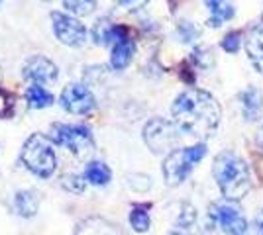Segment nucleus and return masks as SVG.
Masks as SVG:
<instances>
[{
  "label": "nucleus",
  "instance_id": "bb28decb",
  "mask_svg": "<svg viewBox=\"0 0 263 235\" xmlns=\"http://www.w3.org/2000/svg\"><path fill=\"white\" fill-rule=\"evenodd\" d=\"M10 104H12V102H10V96H8V92L0 90V118L8 114V108H10Z\"/></svg>",
  "mask_w": 263,
  "mask_h": 235
},
{
  "label": "nucleus",
  "instance_id": "2eb2a0df",
  "mask_svg": "<svg viewBox=\"0 0 263 235\" xmlns=\"http://www.w3.org/2000/svg\"><path fill=\"white\" fill-rule=\"evenodd\" d=\"M75 235H122L118 225H112L102 218H87L77 225Z\"/></svg>",
  "mask_w": 263,
  "mask_h": 235
},
{
  "label": "nucleus",
  "instance_id": "c85d7f7f",
  "mask_svg": "<svg viewBox=\"0 0 263 235\" xmlns=\"http://www.w3.org/2000/svg\"><path fill=\"white\" fill-rule=\"evenodd\" d=\"M243 235H263V231H261V227L257 225V227H250Z\"/></svg>",
  "mask_w": 263,
  "mask_h": 235
},
{
  "label": "nucleus",
  "instance_id": "473e14b6",
  "mask_svg": "<svg viewBox=\"0 0 263 235\" xmlns=\"http://www.w3.org/2000/svg\"><path fill=\"white\" fill-rule=\"evenodd\" d=\"M0 4H2V0H0Z\"/></svg>",
  "mask_w": 263,
  "mask_h": 235
},
{
  "label": "nucleus",
  "instance_id": "a878e982",
  "mask_svg": "<svg viewBox=\"0 0 263 235\" xmlns=\"http://www.w3.org/2000/svg\"><path fill=\"white\" fill-rule=\"evenodd\" d=\"M149 0H118V4H120L122 8H126V10H132V12H136V10H142L143 6L147 4Z\"/></svg>",
  "mask_w": 263,
  "mask_h": 235
},
{
  "label": "nucleus",
  "instance_id": "4be33fe9",
  "mask_svg": "<svg viewBox=\"0 0 263 235\" xmlns=\"http://www.w3.org/2000/svg\"><path fill=\"white\" fill-rule=\"evenodd\" d=\"M198 35H200V32H198V28L193 22L183 20V22L177 24V37H179V41H183V44H193V41H197Z\"/></svg>",
  "mask_w": 263,
  "mask_h": 235
},
{
  "label": "nucleus",
  "instance_id": "7ed1b4c3",
  "mask_svg": "<svg viewBox=\"0 0 263 235\" xmlns=\"http://www.w3.org/2000/svg\"><path fill=\"white\" fill-rule=\"evenodd\" d=\"M53 145L55 143L51 141V137L44 134H32L26 139L20 153L22 165L40 179L53 177L57 168V155H55Z\"/></svg>",
  "mask_w": 263,
  "mask_h": 235
},
{
  "label": "nucleus",
  "instance_id": "dca6fc26",
  "mask_svg": "<svg viewBox=\"0 0 263 235\" xmlns=\"http://www.w3.org/2000/svg\"><path fill=\"white\" fill-rule=\"evenodd\" d=\"M206 8L210 12V18H209V26L210 28H220L224 22H228L234 18V6H232L228 0H204Z\"/></svg>",
  "mask_w": 263,
  "mask_h": 235
},
{
  "label": "nucleus",
  "instance_id": "a211bd4d",
  "mask_svg": "<svg viewBox=\"0 0 263 235\" xmlns=\"http://www.w3.org/2000/svg\"><path fill=\"white\" fill-rule=\"evenodd\" d=\"M14 208H16L18 216H22V218H32V216H35L37 210H40V198H37V194L33 190L16 192V196H14Z\"/></svg>",
  "mask_w": 263,
  "mask_h": 235
},
{
  "label": "nucleus",
  "instance_id": "ddd939ff",
  "mask_svg": "<svg viewBox=\"0 0 263 235\" xmlns=\"http://www.w3.org/2000/svg\"><path fill=\"white\" fill-rule=\"evenodd\" d=\"M136 53V41L130 37V34L124 35L112 45V53H110V67L114 71H124L132 63Z\"/></svg>",
  "mask_w": 263,
  "mask_h": 235
},
{
  "label": "nucleus",
  "instance_id": "423d86ee",
  "mask_svg": "<svg viewBox=\"0 0 263 235\" xmlns=\"http://www.w3.org/2000/svg\"><path fill=\"white\" fill-rule=\"evenodd\" d=\"M181 139V132L175 122H169L165 118H152L143 125V141L154 151L155 155L171 153L177 149V143Z\"/></svg>",
  "mask_w": 263,
  "mask_h": 235
},
{
  "label": "nucleus",
  "instance_id": "f257e3e1",
  "mask_svg": "<svg viewBox=\"0 0 263 235\" xmlns=\"http://www.w3.org/2000/svg\"><path fill=\"white\" fill-rule=\"evenodd\" d=\"M171 116L181 134L204 141L216 134L222 108L206 90L186 89L171 104Z\"/></svg>",
  "mask_w": 263,
  "mask_h": 235
},
{
  "label": "nucleus",
  "instance_id": "b1692460",
  "mask_svg": "<svg viewBox=\"0 0 263 235\" xmlns=\"http://www.w3.org/2000/svg\"><path fill=\"white\" fill-rule=\"evenodd\" d=\"M243 34L241 32H230V34L226 35L224 39H222V47H224V51H228V53H238L240 51V47L243 45Z\"/></svg>",
  "mask_w": 263,
  "mask_h": 235
},
{
  "label": "nucleus",
  "instance_id": "2f4dec72",
  "mask_svg": "<svg viewBox=\"0 0 263 235\" xmlns=\"http://www.w3.org/2000/svg\"><path fill=\"white\" fill-rule=\"evenodd\" d=\"M44 2H49V0H44Z\"/></svg>",
  "mask_w": 263,
  "mask_h": 235
},
{
  "label": "nucleus",
  "instance_id": "393cba45",
  "mask_svg": "<svg viewBox=\"0 0 263 235\" xmlns=\"http://www.w3.org/2000/svg\"><path fill=\"white\" fill-rule=\"evenodd\" d=\"M193 59L197 61L198 67H202V69L212 67V63H214V55H212V51H210V49H206V47L195 49V53H193Z\"/></svg>",
  "mask_w": 263,
  "mask_h": 235
},
{
  "label": "nucleus",
  "instance_id": "5701e85b",
  "mask_svg": "<svg viewBox=\"0 0 263 235\" xmlns=\"http://www.w3.org/2000/svg\"><path fill=\"white\" fill-rule=\"evenodd\" d=\"M61 186L65 190L73 192V194H83L85 188H87V180L83 175H65L61 179Z\"/></svg>",
  "mask_w": 263,
  "mask_h": 235
},
{
  "label": "nucleus",
  "instance_id": "6e6552de",
  "mask_svg": "<svg viewBox=\"0 0 263 235\" xmlns=\"http://www.w3.org/2000/svg\"><path fill=\"white\" fill-rule=\"evenodd\" d=\"M209 216L220 227V231L226 235H243L250 229V224L236 202H214L210 206Z\"/></svg>",
  "mask_w": 263,
  "mask_h": 235
},
{
  "label": "nucleus",
  "instance_id": "9b49d317",
  "mask_svg": "<svg viewBox=\"0 0 263 235\" xmlns=\"http://www.w3.org/2000/svg\"><path fill=\"white\" fill-rule=\"evenodd\" d=\"M243 45H246V53L250 57L252 65L257 69V73L263 75V20L255 22L248 30Z\"/></svg>",
  "mask_w": 263,
  "mask_h": 235
},
{
  "label": "nucleus",
  "instance_id": "f8f14e48",
  "mask_svg": "<svg viewBox=\"0 0 263 235\" xmlns=\"http://www.w3.org/2000/svg\"><path fill=\"white\" fill-rule=\"evenodd\" d=\"M124 35H128V30L120 24H112L106 18L99 20L92 28V41L97 45H110L112 47Z\"/></svg>",
  "mask_w": 263,
  "mask_h": 235
},
{
  "label": "nucleus",
  "instance_id": "1a4fd4ad",
  "mask_svg": "<svg viewBox=\"0 0 263 235\" xmlns=\"http://www.w3.org/2000/svg\"><path fill=\"white\" fill-rule=\"evenodd\" d=\"M59 104L73 116H87L97 108V98L85 82H71L61 90Z\"/></svg>",
  "mask_w": 263,
  "mask_h": 235
},
{
  "label": "nucleus",
  "instance_id": "f3484780",
  "mask_svg": "<svg viewBox=\"0 0 263 235\" xmlns=\"http://www.w3.org/2000/svg\"><path fill=\"white\" fill-rule=\"evenodd\" d=\"M83 177H85L87 182L95 184V186H106L110 182V179H112V170L102 161H90V163L85 165Z\"/></svg>",
  "mask_w": 263,
  "mask_h": 235
},
{
  "label": "nucleus",
  "instance_id": "412c9836",
  "mask_svg": "<svg viewBox=\"0 0 263 235\" xmlns=\"http://www.w3.org/2000/svg\"><path fill=\"white\" fill-rule=\"evenodd\" d=\"M71 16H88L97 8V0H61Z\"/></svg>",
  "mask_w": 263,
  "mask_h": 235
},
{
  "label": "nucleus",
  "instance_id": "39448f33",
  "mask_svg": "<svg viewBox=\"0 0 263 235\" xmlns=\"http://www.w3.org/2000/svg\"><path fill=\"white\" fill-rule=\"evenodd\" d=\"M49 137L55 145L65 147L77 159H88L95 151V137L81 123H53Z\"/></svg>",
  "mask_w": 263,
  "mask_h": 235
},
{
  "label": "nucleus",
  "instance_id": "f03ea898",
  "mask_svg": "<svg viewBox=\"0 0 263 235\" xmlns=\"http://www.w3.org/2000/svg\"><path fill=\"white\" fill-rule=\"evenodd\" d=\"M212 175L224 200L238 202L252 188V173L248 163L232 151H222L212 163Z\"/></svg>",
  "mask_w": 263,
  "mask_h": 235
},
{
  "label": "nucleus",
  "instance_id": "c756f323",
  "mask_svg": "<svg viewBox=\"0 0 263 235\" xmlns=\"http://www.w3.org/2000/svg\"><path fill=\"white\" fill-rule=\"evenodd\" d=\"M257 143L263 147V125H261V130H259V134H257Z\"/></svg>",
  "mask_w": 263,
  "mask_h": 235
},
{
  "label": "nucleus",
  "instance_id": "aec40b11",
  "mask_svg": "<svg viewBox=\"0 0 263 235\" xmlns=\"http://www.w3.org/2000/svg\"><path fill=\"white\" fill-rule=\"evenodd\" d=\"M130 225L134 231L138 233H145L152 225V218H149V212L145 206H134L130 212Z\"/></svg>",
  "mask_w": 263,
  "mask_h": 235
},
{
  "label": "nucleus",
  "instance_id": "cd10ccee",
  "mask_svg": "<svg viewBox=\"0 0 263 235\" xmlns=\"http://www.w3.org/2000/svg\"><path fill=\"white\" fill-rule=\"evenodd\" d=\"M167 235H193L189 229H185V227H175V229H171Z\"/></svg>",
  "mask_w": 263,
  "mask_h": 235
},
{
  "label": "nucleus",
  "instance_id": "0eeeda50",
  "mask_svg": "<svg viewBox=\"0 0 263 235\" xmlns=\"http://www.w3.org/2000/svg\"><path fill=\"white\" fill-rule=\"evenodd\" d=\"M51 18V30L53 35L57 37L59 44L67 45V47H83L88 39V32L85 28V24H81L71 14L65 12L53 10L49 14Z\"/></svg>",
  "mask_w": 263,
  "mask_h": 235
},
{
  "label": "nucleus",
  "instance_id": "20e7f679",
  "mask_svg": "<svg viewBox=\"0 0 263 235\" xmlns=\"http://www.w3.org/2000/svg\"><path fill=\"white\" fill-rule=\"evenodd\" d=\"M206 143L198 141L195 145L189 147H177L169 155L163 159V179L167 186H179L181 182H185L186 177L193 173V168L206 155Z\"/></svg>",
  "mask_w": 263,
  "mask_h": 235
},
{
  "label": "nucleus",
  "instance_id": "7c9ffc66",
  "mask_svg": "<svg viewBox=\"0 0 263 235\" xmlns=\"http://www.w3.org/2000/svg\"><path fill=\"white\" fill-rule=\"evenodd\" d=\"M259 227H261V231H263V212H261V216H259Z\"/></svg>",
  "mask_w": 263,
  "mask_h": 235
},
{
  "label": "nucleus",
  "instance_id": "9d476101",
  "mask_svg": "<svg viewBox=\"0 0 263 235\" xmlns=\"http://www.w3.org/2000/svg\"><path fill=\"white\" fill-rule=\"evenodd\" d=\"M22 77L26 80H32V84H47V82H55L57 80L59 69L47 57L32 55L24 61Z\"/></svg>",
  "mask_w": 263,
  "mask_h": 235
},
{
  "label": "nucleus",
  "instance_id": "4468645a",
  "mask_svg": "<svg viewBox=\"0 0 263 235\" xmlns=\"http://www.w3.org/2000/svg\"><path fill=\"white\" fill-rule=\"evenodd\" d=\"M241 100V112H243V118L248 122H253L257 120L263 114V92L255 87H250L241 92L240 96Z\"/></svg>",
  "mask_w": 263,
  "mask_h": 235
},
{
  "label": "nucleus",
  "instance_id": "6ab92c4d",
  "mask_svg": "<svg viewBox=\"0 0 263 235\" xmlns=\"http://www.w3.org/2000/svg\"><path fill=\"white\" fill-rule=\"evenodd\" d=\"M24 96H26V102H28V106L32 110H44V108L51 106L55 102L53 94L45 89L44 84H32V87H28Z\"/></svg>",
  "mask_w": 263,
  "mask_h": 235
}]
</instances>
